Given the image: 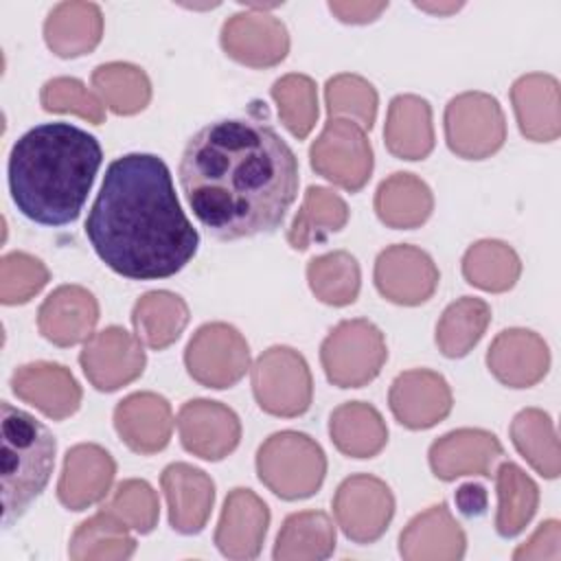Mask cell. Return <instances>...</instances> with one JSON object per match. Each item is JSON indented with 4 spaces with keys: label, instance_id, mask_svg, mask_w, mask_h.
I'll return each instance as SVG.
<instances>
[{
    "label": "cell",
    "instance_id": "cell-24",
    "mask_svg": "<svg viewBox=\"0 0 561 561\" xmlns=\"http://www.w3.org/2000/svg\"><path fill=\"white\" fill-rule=\"evenodd\" d=\"M114 427L131 451L156 454L169 445L173 432L171 403L156 392H134L114 408Z\"/></svg>",
    "mask_w": 561,
    "mask_h": 561
},
{
    "label": "cell",
    "instance_id": "cell-25",
    "mask_svg": "<svg viewBox=\"0 0 561 561\" xmlns=\"http://www.w3.org/2000/svg\"><path fill=\"white\" fill-rule=\"evenodd\" d=\"M465 546V530L445 502L412 517L399 535V554L408 561H456Z\"/></svg>",
    "mask_w": 561,
    "mask_h": 561
},
{
    "label": "cell",
    "instance_id": "cell-40",
    "mask_svg": "<svg viewBox=\"0 0 561 561\" xmlns=\"http://www.w3.org/2000/svg\"><path fill=\"white\" fill-rule=\"evenodd\" d=\"M307 280L318 300L331 307H344L355 302L362 272L357 259L351 252L333 250L309 261Z\"/></svg>",
    "mask_w": 561,
    "mask_h": 561
},
{
    "label": "cell",
    "instance_id": "cell-27",
    "mask_svg": "<svg viewBox=\"0 0 561 561\" xmlns=\"http://www.w3.org/2000/svg\"><path fill=\"white\" fill-rule=\"evenodd\" d=\"M103 35V13L94 2H59L44 22L46 46L64 59L92 53Z\"/></svg>",
    "mask_w": 561,
    "mask_h": 561
},
{
    "label": "cell",
    "instance_id": "cell-48",
    "mask_svg": "<svg viewBox=\"0 0 561 561\" xmlns=\"http://www.w3.org/2000/svg\"><path fill=\"white\" fill-rule=\"evenodd\" d=\"M456 506L462 515L467 517H480L486 513V504H489V495L484 491L482 484H476V482H467L462 486H458L456 495Z\"/></svg>",
    "mask_w": 561,
    "mask_h": 561
},
{
    "label": "cell",
    "instance_id": "cell-1",
    "mask_svg": "<svg viewBox=\"0 0 561 561\" xmlns=\"http://www.w3.org/2000/svg\"><path fill=\"white\" fill-rule=\"evenodd\" d=\"M178 175L195 219L221 241L274 232L298 195L296 153L270 123L252 116L197 129Z\"/></svg>",
    "mask_w": 561,
    "mask_h": 561
},
{
    "label": "cell",
    "instance_id": "cell-26",
    "mask_svg": "<svg viewBox=\"0 0 561 561\" xmlns=\"http://www.w3.org/2000/svg\"><path fill=\"white\" fill-rule=\"evenodd\" d=\"M511 101L519 131L535 142H552L561 134L559 81L552 75L530 72L511 85Z\"/></svg>",
    "mask_w": 561,
    "mask_h": 561
},
{
    "label": "cell",
    "instance_id": "cell-17",
    "mask_svg": "<svg viewBox=\"0 0 561 561\" xmlns=\"http://www.w3.org/2000/svg\"><path fill=\"white\" fill-rule=\"evenodd\" d=\"M267 526V504L252 489L237 486L226 495L221 517L215 528V543L224 557L248 561L259 557Z\"/></svg>",
    "mask_w": 561,
    "mask_h": 561
},
{
    "label": "cell",
    "instance_id": "cell-15",
    "mask_svg": "<svg viewBox=\"0 0 561 561\" xmlns=\"http://www.w3.org/2000/svg\"><path fill=\"white\" fill-rule=\"evenodd\" d=\"M182 447L204 460H221L241 440L239 416L224 403L210 399L186 401L178 412Z\"/></svg>",
    "mask_w": 561,
    "mask_h": 561
},
{
    "label": "cell",
    "instance_id": "cell-16",
    "mask_svg": "<svg viewBox=\"0 0 561 561\" xmlns=\"http://www.w3.org/2000/svg\"><path fill=\"white\" fill-rule=\"evenodd\" d=\"M388 405L403 427L427 430L451 412L454 399L443 375L427 368H412L392 381Z\"/></svg>",
    "mask_w": 561,
    "mask_h": 561
},
{
    "label": "cell",
    "instance_id": "cell-7",
    "mask_svg": "<svg viewBox=\"0 0 561 561\" xmlns=\"http://www.w3.org/2000/svg\"><path fill=\"white\" fill-rule=\"evenodd\" d=\"M250 370L252 392L263 412L291 419L309 410L313 379L298 351L291 346H270L254 359Z\"/></svg>",
    "mask_w": 561,
    "mask_h": 561
},
{
    "label": "cell",
    "instance_id": "cell-41",
    "mask_svg": "<svg viewBox=\"0 0 561 561\" xmlns=\"http://www.w3.org/2000/svg\"><path fill=\"white\" fill-rule=\"evenodd\" d=\"M324 101L329 118H351L359 127L370 129L377 118V90L359 75L342 72L327 81Z\"/></svg>",
    "mask_w": 561,
    "mask_h": 561
},
{
    "label": "cell",
    "instance_id": "cell-23",
    "mask_svg": "<svg viewBox=\"0 0 561 561\" xmlns=\"http://www.w3.org/2000/svg\"><path fill=\"white\" fill-rule=\"evenodd\" d=\"M169 506V524L182 535H197L213 511L215 482L210 476L186 462H171L160 476Z\"/></svg>",
    "mask_w": 561,
    "mask_h": 561
},
{
    "label": "cell",
    "instance_id": "cell-14",
    "mask_svg": "<svg viewBox=\"0 0 561 561\" xmlns=\"http://www.w3.org/2000/svg\"><path fill=\"white\" fill-rule=\"evenodd\" d=\"M221 48L226 55L250 68H270L289 53L285 24L265 11H241L221 26Z\"/></svg>",
    "mask_w": 561,
    "mask_h": 561
},
{
    "label": "cell",
    "instance_id": "cell-33",
    "mask_svg": "<svg viewBox=\"0 0 561 561\" xmlns=\"http://www.w3.org/2000/svg\"><path fill=\"white\" fill-rule=\"evenodd\" d=\"M134 550L136 539L129 535V526L105 508L81 522L68 546L75 561H121L129 559Z\"/></svg>",
    "mask_w": 561,
    "mask_h": 561
},
{
    "label": "cell",
    "instance_id": "cell-45",
    "mask_svg": "<svg viewBox=\"0 0 561 561\" xmlns=\"http://www.w3.org/2000/svg\"><path fill=\"white\" fill-rule=\"evenodd\" d=\"M48 267L33 254L9 252L0 261V300L4 305L28 302L48 283Z\"/></svg>",
    "mask_w": 561,
    "mask_h": 561
},
{
    "label": "cell",
    "instance_id": "cell-3",
    "mask_svg": "<svg viewBox=\"0 0 561 561\" xmlns=\"http://www.w3.org/2000/svg\"><path fill=\"white\" fill-rule=\"evenodd\" d=\"M103 162L99 140L70 123H42L9 156V191L18 210L42 226L72 224Z\"/></svg>",
    "mask_w": 561,
    "mask_h": 561
},
{
    "label": "cell",
    "instance_id": "cell-6",
    "mask_svg": "<svg viewBox=\"0 0 561 561\" xmlns=\"http://www.w3.org/2000/svg\"><path fill=\"white\" fill-rule=\"evenodd\" d=\"M383 333L364 318L337 322L320 346L327 379L340 388H362L373 381L386 364Z\"/></svg>",
    "mask_w": 561,
    "mask_h": 561
},
{
    "label": "cell",
    "instance_id": "cell-18",
    "mask_svg": "<svg viewBox=\"0 0 561 561\" xmlns=\"http://www.w3.org/2000/svg\"><path fill=\"white\" fill-rule=\"evenodd\" d=\"M114 476L116 462L107 449L94 443H79L64 456L57 497L70 511H83L110 493Z\"/></svg>",
    "mask_w": 561,
    "mask_h": 561
},
{
    "label": "cell",
    "instance_id": "cell-32",
    "mask_svg": "<svg viewBox=\"0 0 561 561\" xmlns=\"http://www.w3.org/2000/svg\"><path fill=\"white\" fill-rule=\"evenodd\" d=\"M335 550V526L322 511L291 513L276 537V561H320Z\"/></svg>",
    "mask_w": 561,
    "mask_h": 561
},
{
    "label": "cell",
    "instance_id": "cell-30",
    "mask_svg": "<svg viewBox=\"0 0 561 561\" xmlns=\"http://www.w3.org/2000/svg\"><path fill=\"white\" fill-rule=\"evenodd\" d=\"M329 436L344 456L373 458L386 447L388 427L370 403L346 401L331 412Z\"/></svg>",
    "mask_w": 561,
    "mask_h": 561
},
{
    "label": "cell",
    "instance_id": "cell-31",
    "mask_svg": "<svg viewBox=\"0 0 561 561\" xmlns=\"http://www.w3.org/2000/svg\"><path fill=\"white\" fill-rule=\"evenodd\" d=\"M188 318L191 313L184 298L167 289L142 294L131 309L136 337L153 351L171 346L186 329Z\"/></svg>",
    "mask_w": 561,
    "mask_h": 561
},
{
    "label": "cell",
    "instance_id": "cell-29",
    "mask_svg": "<svg viewBox=\"0 0 561 561\" xmlns=\"http://www.w3.org/2000/svg\"><path fill=\"white\" fill-rule=\"evenodd\" d=\"M434 210V195L430 186L414 173L388 175L375 193L377 217L394 230H412L427 221Z\"/></svg>",
    "mask_w": 561,
    "mask_h": 561
},
{
    "label": "cell",
    "instance_id": "cell-9",
    "mask_svg": "<svg viewBox=\"0 0 561 561\" xmlns=\"http://www.w3.org/2000/svg\"><path fill=\"white\" fill-rule=\"evenodd\" d=\"M311 169L324 180L355 193L373 173V147L364 127L351 118H329L309 149Z\"/></svg>",
    "mask_w": 561,
    "mask_h": 561
},
{
    "label": "cell",
    "instance_id": "cell-35",
    "mask_svg": "<svg viewBox=\"0 0 561 561\" xmlns=\"http://www.w3.org/2000/svg\"><path fill=\"white\" fill-rule=\"evenodd\" d=\"M497 515L495 530L502 537L519 535L539 506V489L535 480L515 462H502L495 471Z\"/></svg>",
    "mask_w": 561,
    "mask_h": 561
},
{
    "label": "cell",
    "instance_id": "cell-13",
    "mask_svg": "<svg viewBox=\"0 0 561 561\" xmlns=\"http://www.w3.org/2000/svg\"><path fill=\"white\" fill-rule=\"evenodd\" d=\"M373 278L386 300L414 307L432 298L440 274L425 250L408 243H394L379 252Z\"/></svg>",
    "mask_w": 561,
    "mask_h": 561
},
{
    "label": "cell",
    "instance_id": "cell-28",
    "mask_svg": "<svg viewBox=\"0 0 561 561\" xmlns=\"http://www.w3.org/2000/svg\"><path fill=\"white\" fill-rule=\"evenodd\" d=\"M383 140L401 160H423L434 149L432 107L416 94H399L388 105Z\"/></svg>",
    "mask_w": 561,
    "mask_h": 561
},
{
    "label": "cell",
    "instance_id": "cell-2",
    "mask_svg": "<svg viewBox=\"0 0 561 561\" xmlns=\"http://www.w3.org/2000/svg\"><path fill=\"white\" fill-rule=\"evenodd\" d=\"M85 237L112 272L131 280L178 274L199 245L171 171L153 153H125L107 164L85 219Z\"/></svg>",
    "mask_w": 561,
    "mask_h": 561
},
{
    "label": "cell",
    "instance_id": "cell-47",
    "mask_svg": "<svg viewBox=\"0 0 561 561\" xmlns=\"http://www.w3.org/2000/svg\"><path fill=\"white\" fill-rule=\"evenodd\" d=\"M388 9V2H329V11L346 24H368Z\"/></svg>",
    "mask_w": 561,
    "mask_h": 561
},
{
    "label": "cell",
    "instance_id": "cell-21",
    "mask_svg": "<svg viewBox=\"0 0 561 561\" xmlns=\"http://www.w3.org/2000/svg\"><path fill=\"white\" fill-rule=\"evenodd\" d=\"M99 322V302L81 285H59L37 309L39 333L57 346H75L92 337Z\"/></svg>",
    "mask_w": 561,
    "mask_h": 561
},
{
    "label": "cell",
    "instance_id": "cell-46",
    "mask_svg": "<svg viewBox=\"0 0 561 561\" xmlns=\"http://www.w3.org/2000/svg\"><path fill=\"white\" fill-rule=\"evenodd\" d=\"M513 559L515 561H522V559L559 561L561 559V524L557 519L541 522L539 528L533 533V537L513 552Z\"/></svg>",
    "mask_w": 561,
    "mask_h": 561
},
{
    "label": "cell",
    "instance_id": "cell-38",
    "mask_svg": "<svg viewBox=\"0 0 561 561\" xmlns=\"http://www.w3.org/2000/svg\"><path fill=\"white\" fill-rule=\"evenodd\" d=\"M491 322V307L476 296L454 300L436 324V344L445 357H465L484 335Z\"/></svg>",
    "mask_w": 561,
    "mask_h": 561
},
{
    "label": "cell",
    "instance_id": "cell-22",
    "mask_svg": "<svg viewBox=\"0 0 561 561\" xmlns=\"http://www.w3.org/2000/svg\"><path fill=\"white\" fill-rule=\"evenodd\" d=\"M502 451L495 434L478 427H460L436 438L427 456L434 476L449 482L460 476H491Z\"/></svg>",
    "mask_w": 561,
    "mask_h": 561
},
{
    "label": "cell",
    "instance_id": "cell-5",
    "mask_svg": "<svg viewBox=\"0 0 561 561\" xmlns=\"http://www.w3.org/2000/svg\"><path fill=\"white\" fill-rule=\"evenodd\" d=\"M256 473L280 500H305L322 486L327 456L311 436L283 430L259 447Z\"/></svg>",
    "mask_w": 561,
    "mask_h": 561
},
{
    "label": "cell",
    "instance_id": "cell-37",
    "mask_svg": "<svg viewBox=\"0 0 561 561\" xmlns=\"http://www.w3.org/2000/svg\"><path fill=\"white\" fill-rule=\"evenodd\" d=\"M92 85L101 101L118 116L138 114L151 101V81L147 72L127 61L96 66L92 70Z\"/></svg>",
    "mask_w": 561,
    "mask_h": 561
},
{
    "label": "cell",
    "instance_id": "cell-19",
    "mask_svg": "<svg viewBox=\"0 0 561 561\" xmlns=\"http://www.w3.org/2000/svg\"><path fill=\"white\" fill-rule=\"evenodd\" d=\"M491 375L508 388H530L550 368V351L543 337L528 329H504L486 351Z\"/></svg>",
    "mask_w": 561,
    "mask_h": 561
},
{
    "label": "cell",
    "instance_id": "cell-11",
    "mask_svg": "<svg viewBox=\"0 0 561 561\" xmlns=\"http://www.w3.org/2000/svg\"><path fill=\"white\" fill-rule=\"evenodd\" d=\"M333 515L351 541L373 543L386 533L394 515V495L383 480L370 473H355L337 486Z\"/></svg>",
    "mask_w": 561,
    "mask_h": 561
},
{
    "label": "cell",
    "instance_id": "cell-42",
    "mask_svg": "<svg viewBox=\"0 0 561 561\" xmlns=\"http://www.w3.org/2000/svg\"><path fill=\"white\" fill-rule=\"evenodd\" d=\"M272 99L283 125L296 138H307L318 118V92L313 79L298 72L285 75L274 81Z\"/></svg>",
    "mask_w": 561,
    "mask_h": 561
},
{
    "label": "cell",
    "instance_id": "cell-39",
    "mask_svg": "<svg viewBox=\"0 0 561 561\" xmlns=\"http://www.w3.org/2000/svg\"><path fill=\"white\" fill-rule=\"evenodd\" d=\"M511 440L537 473L550 480L559 476L561 462L557 430L543 410L526 408L517 412L511 423Z\"/></svg>",
    "mask_w": 561,
    "mask_h": 561
},
{
    "label": "cell",
    "instance_id": "cell-36",
    "mask_svg": "<svg viewBox=\"0 0 561 561\" xmlns=\"http://www.w3.org/2000/svg\"><path fill=\"white\" fill-rule=\"evenodd\" d=\"M522 274L517 252L497 239H482L469 245L462 256V276L469 285L484 291H508Z\"/></svg>",
    "mask_w": 561,
    "mask_h": 561
},
{
    "label": "cell",
    "instance_id": "cell-12",
    "mask_svg": "<svg viewBox=\"0 0 561 561\" xmlns=\"http://www.w3.org/2000/svg\"><path fill=\"white\" fill-rule=\"evenodd\" d=\"M79 364L88 381L101 392H114L145 370L147 355L142 342L123 327H105L85 340Z\"/></svg>",
    "mask_w": 561,
    "mask_h": 561
},
{
    "label": "cell",
    "instance_id": "cell-44",
    "mask_svg": "<svg viewBox=\"0 0 561 561\" xmlns=\"http://www.w3.org/2000/svg\"><path fill=\"white\" fill-rule=\"evenodd\" d=\"M39 101L46 112L77 114L92 125H101L105 118V103L101 96L75 77H55L46 81Z\"/></svg>",
    "mask_w": 561,
    "mask_h": 561
},
{
    "label": "cell",
    "instance_id": "cell-4",
    "mask_svg": "<svg viewBox=\"0 0 561 561\" xmlns=\"http://www.w3.org/2000/svg\"><path fill=\"white\" fill-rule=\"evenodd\" d=\"M2 410V526L11 528L46 489L55 467V436L26 410Z\"/></svg>",
    "mask_w": 561,
    "mask_h": 561
},
{
    "label": "cell",
    "instance_id": "cell-10",
    "mask_svg": "<svg viewBox=\"0 0 561 561\" xmlns=\"http://www.w3.org/2000/svg\"><path fill=\"white\" fill-rule=\"evenodd\" d=\"M184 364L188 375L215 390L234 386L250 368L245 337L228 322L202 324L186 344Z\"/></svg>",
    "mask_w": 561,
    "mask_h": 561
},
{
    "label": "cell",
    "instance_id": "cell-34",
    "mask_svg": "<svg viewBox=\"0 0 561 561\" xmlns=\"http://www.w3.org/2000/svg\"><path fill=\"white\" fill-rule=\"evenodd\" d=\"M348 221L346 202L327 186H309L302 204L287 230V241L294 250H307L313 241H324Z\"/></svg>",
    "mask_w": 561,
    "mask_h": 561
},
{
    "label": "cell",
    "instance_id": "cell-43",
    "mask_svg": "<svg viewBox=\"0 0 561 561\" xmlns=\"http://www.w3.org/2000/svg\"><path fill=\"white\" fill-rule=\"evenodd\" d=\"M121 517L129 528L147 535L156 528L160 515V502L153 486L145 480L131 478L118 482L112 497L101 506Z\"/></svg>",
    "mask_w": 561,
    "mask_h": 561
},
{
    "label": "cell",
    "instance_id": "cell-8",
    "mask_svg": "<svg viewBox=\"0 0 561 561\" xmlns=\"http://www.w3.org/2000/svg\"><path fill=\"white\" fill-rule=\"evenodd\" d=\"M447 147L465 160H484L506 140V118L495 96L462 92L445 107Z\"/></svg>",
    "mask_w": 561,
    "mask_h": 561
},
{
    "label": "cell",
    "instance_id": "cell-49",
    "mask_svg": "<svg viewBox=\"0 0 561 561\" xmlns=\"http://www.w3.org/2000/svg\"><path fill=\"white\" fill-rule=\"evenodd\" d=\"M414 7L432 15H449V13H456L462 7V2H416Z\"/></svg>",
    "mask_w": 561,
    "mask_h": 561
},
{
    "label": "cell",
    "instance_id": "cell-20",
    "mask_svg": "<svg viewBox=\"0 0 561 561\" xmlns=\"http://www.w3.org/2000/svg\"><path fill=\"white\" fill-rule=\"evenodd\" d=\"M11 390L18 399L55 421L68 419L81 405L79 381L66 366L55 362H31L15 368Z\"/></svg>",
    "mask_w": 561,
    "mask_h": 561
}]
</instances>
